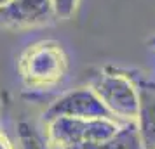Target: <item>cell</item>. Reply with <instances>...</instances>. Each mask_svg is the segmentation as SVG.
Masks as SVG:
<instances>
[{
	"instance_id": "6",
	"label": "cell",
	"mask_w": 155,
	"mask_h": 149,
	"mask_svg": "<svg viewBox=\"0 0 155 149\" xmlns=\"http://www.w3.org/2000/svg\"><path fill=\"white\" fill-rule=\"evenodd\" d=\"M140 106L136 114V128L143 149H155V82L138 83Z\"/></svg>"
},
{
	"instance_id": "8",
	"label": "cell",
	"mask_w": 155,
	"mask_h": 149,
	"mask_svg": "<svg viewBox=\"0 0 155 149\" xmlns=\"http://www.w3.org/2000/svg\"><path fill=\"white\" fill-rule=\"evenodd\" d=\"M14 149H49L42 137L30 123L21 121L18 125V147Z\"/></svg>"
},
{
	"instance_id": "9",
	"label": "cell",
	"mask_w": 155,
	"mask_h": 149,
	"mask_svg": "<svg viewBox=\"0 0 155 149\" xmlns=\"http://www.w3.org/2000/svg\"><path fill=\"white\" fill-rule=\"evenodd\" d=\"M58 21H66L75 16L78 7V0H51Z\"/></svg>"
},
{
	"instance_id": "10",
	"label": "cell",
	"mask_w": 155,
	"mask_h": 149,
	"mask_svg": "<svg viewBox=\"0 0 155 149\" xmlns=\"http://www.w3.org/2000/svg\"><path fill=\"white\" fill-rule=\"evenodd\" d=\"M0 149H14V146L7 139V135L2 132V128H0Z\"/></svg>"
},
{
	"instance_id": "2",
	"label": "cell",
	"mask_w": 155,
	"mask_h": 149,
	"mask_svg": "<svg viewBox=\"0 0 155 149\" xmlns=\"http://www.w3.org/2000/svg\"><path fill=\"white\" fill-rule=\"evenodd\" d=\"M115 118H52L47 120V142L52 149H70L105 141L119 130Z\"/></svg>"
},
{
	"instance_id": "7",
	"label": "cell",
	"mask_w": 155,
	"mask_h": 149,
	"mask_svg": "<svg viewBox=\"0 0 155 149\" xmlns=\"http://www.w3.org/2000/svg\"><path fill=\"white\" fill-rule=\"evenodd\" d=\"M70 149H143L134 121H122L119 130L105 141L82 144Z\"/></svg>"
},
{
	"instance_id": "4",
	"label": "cell",
	"mask_w": 155,
	"mask_h": 149,
	"mask_svg": "<svg viewBox=\"0 0 155 149\" xmlns=\"http://www.w3.org/2000/svg\"><path fill=\"white\" fill-rule=\"evenodd\" d=\"M51 0H7L0 5V28L31 29L56 23Z\"/></svg>"
},
{
	"instance_id": "5",
	"label": "cell",
	"mask_w": 155,
	"mask_h": 149,
	"mask_svg": "<svg viewBox=\"0 0 155 149\" xmlns=\"http://www.w3.org/2000/svg\"><path fill=\"white\" fill-rule=\"evenodd\" d=\"M45 120L52 118H113L91 87H80L59 95L45 111Z\"/></svg>"
},
{
	"instance_id": "1",
	"label": "cell",
	"mask_w": 155,
	"mask_h": 149,
	"mask_svg": "<svg viewBox=\"0 0 155 149\" xmlns=\"http://www.w3.org/2000/svg\"><path fill=\"white\" fill-rule=\"evenodd\" d=\"M66 73L68 56L56 40L30 43L18 59V75L28 88H52L63 82Z\"/></svg>"
},
{
	"instance_id": "3",
	"label": "cell",
	"mask_w": 155,
	"mask_h": 149,
	"mask_svg": "<svg viewBox=\"0 0 155 149\" xmlns=\"http://www.w3.org/2000/svg\"><path fill=\"white\" fill-rule=\"evenodd\" d=\"M91 88L115 120H136L140 106L138 83H134L129 75L115 70H103L92 78Z\"/></svg>"
},
{
	"instance_id": "11",
	"label": "cell",
	"mask_w": 155,
	"mask_h": 149,
	"mask_svg": "<svg viewBox=\"0 0 155 149\" xmlns=\"http://www.w3.org/2000/svg\"><path fill=\"white\" fill-rule=\"evenodd\" d=\"M5 2H7V0H0V5H2V4H5Z\"/></svg>"
}]
</instances>
